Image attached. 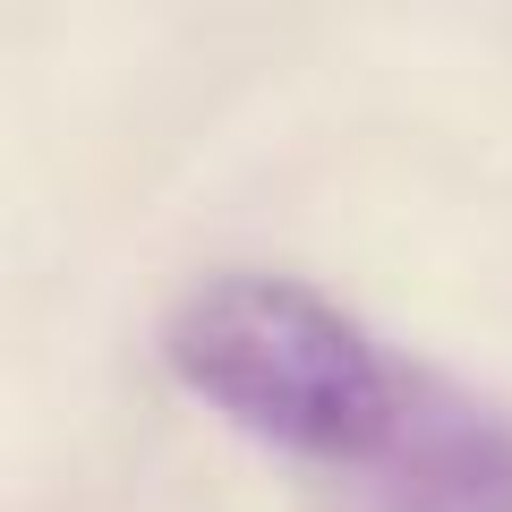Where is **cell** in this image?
<instances>
[{"instance_id": "cell-1", "label": "cell", "mask_w": 512, "mask_h": 512, "mask_svg": "<svg viewBox=\"0 0 512 512\" xmlns=\"http://www.w3.org/2000/svg\"><path fill=\"white\" fill-rule=\"evenodd\" d=\"M171 376L299 461H376L402 427L410 376L376 350V333L333 308L299 274H214L163 325Z\"/></svg>"}, {"instance_id": "cell-2", "label": "cell", "mask_w": 512, "mask_h": 512, "mask_svg": "<svg viewBox=\"0 0 512 512\" xmlns=\"http://www.w3.org/2000/svg\"><path fill=\"white\" fill-rule=\"evenodd\" d=\"M367 512H512V419L410 376L402 427L367 461Z\"/></svg>"}]
</instances>
